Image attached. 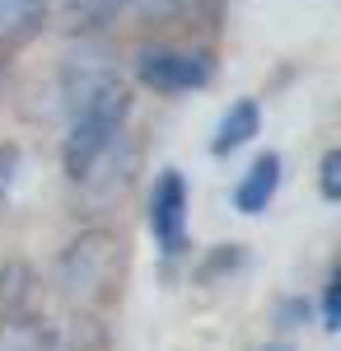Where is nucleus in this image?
I'll return each mask as SVG.
<instances>
[{
	"mask_svg": "<svg viewBox=\"0 0 341 351\" xmlns=\"http://www.w3.org/2000/svg\"><path fill=\"white\" fill-rule=\"evenodd\" d=\"M136 75L140 84H150L159 94H187V89H206L215 75V61L206 52H192V47H145L136 56Z\"/></svg>",
	"mask_w": 341,
	"mask_h": 351,
	"instance_id": "obj_3",
	"label": "nucleus"
},
{
	"mask_svg": "<svg viewBox=\"0 0 341 351\" xmlns=\"http://www.w3.org/2000/svg\"><path fill=\"white\" fill-rule=\"evenodd\" d=\"M276 188H281V155H276V150H266V155H257V160H253V169L238 178L234 206L243 211V216H257V211H266V206H271Z\"/></svg>",
	"mask_w": 341,
	"mask_h": 351,
	"instance_id": "obj_5",
	"label": "nucleus"
},
{
	"mask_svg": "<svg viewBox=\"0 0 341 351\" xmlns=\"http://www.w3.org/2000/svg\"><path fill=\"white\" fill-rule=\"evenodd\" d=\"M262 351H290V347H281V342H276V347H262Z\"/></svg>",
	"mask_w": 341,
	"mask_h": 351,
	"instance_id": "obj_15",
	"label": "nucleus"
},
{
	"mask_svg": "<svg viewBox=\"0 0 341 351\" xmlns=\"http://www.w3.org/2000/svg\"><path fill=\"white\" fill-rule=\"evenodd\" d=\"M14 178H19V145H0V206L10 202Z\"/></svg>",
	"mask_w": 341,
	"mask_h": 351,
	"instance_id": "obj_12",
	"label": "nucleus"
},
{
	"mask_svg": "<svg viewBox=\"0 0 341 351\" xmlns=\"http://www.w3.org/2000/svg\"><path fill=\"white\" fill-rule=\"evenodd\" d=\"M61 84H66V104H71V132L61 145V164H66L71 183L89 188L122 141V127L131 117V94L99 47H79L66 61Z\"/></svg>",
	"mask_w": 341,
	"mask_h": 351,
	"instance_id": "obj_1",
	"label": "nucleus"
},
{
	"mask_svg": "<svg viewBox=\"0 0 341 351\" xmlns=\"http://www.w3.org/2000/svg\"><path fill=\"white\" fill-rule=\"evenodd\" d=\"M127 5H136L145 19H168V14H178L187 0H127Z\"/></svg>",
	"mask_w": 341,
	"mask_h": 351,
	"instance_id": "obj_13",
	"label": "nucleus"
},
{
	"mask_svg": "<svg viewBox=\"0 0 341 351\" xmlns=\"http://www.w3.org/2000/svg\"><path fill=\"white\" fill-rule=\"evenodd\" d=\"M318 192L323 202H341V150H327L318 164Z\"/></svg>",
	"mask_w": 341,
	"mask_h": 351,
	"instance_id": "obj_10",
	"label": "nucleus"
},
{
	"mask_svg": "<svg viewBox=\"0 0 341 351\" xmlns=\"http://www.w3.org/2000/svg\"><path fill=\"white\" fill-rule=\"evenodd\" d=\"M0 351H56V328L38 314L5 319L0 324Z\"/></svg>",
	"mask_w": 341,
	"mask_h": 351,
	"instance_id": "obj_9",
	"label": "nucleus"
},
{
	"mask_svg": "<svg viewBox=\"0 0 341 351\" xmlns=\"http://www.w3.org/2000/svg\"><path fill=\"white\" fill-rule=\"evenodd\" d=\"M127 239L112 230H84L56 258V291L71 309H108L122 295Z\"/></svg>",
	"mask_w": 341,
	"mask_h": 351,
	"instance_id": "obj_2",
	"label": "nucleus"
},
{
	"mask_svg": "<svg viewBox=\"0 0 341 351\" xmlns=\"http://www.w3.org/2000/svg\"><path fill=\"white\" fill-rule=\"evenodd\" d=\"M323 328L327 332L341 328V271L337 267L327 271V281H323Z\"/></svg>",
	"mask_w": 341,
	"mask_h": 351,
	"instance_id": "obj_11",
	"label": "nucleus"
},
{
	"mask_svg": "<svg viewBox=\"0 0 341 351\" xmlns=\"http://www.w3.org/2000/svg\"><path fill=\"white\" fill-rule=\"evenodd\" d=\"M0 89H5V56H0Z\"/></svg>",
	"mask_w": 341,
	"mask_h": 351,
	"instance_id": "obj_14",
	"label": "nucleus"
},
{
	"mask_svg": "<svg viewBox=\"0 0 341 351\" xmlns=\"http://www.w3.org/2000/svg\"><path fill=\"white\" fill-rule=\"evenodd\" d=\"M56 0H0V52L24 47L38 28L47 24Z\"/></svg>",
	"mask_w": 341,
	"mask_h": 351,
	"instance_id": "obj_6",
	"label": "nucleus"
},
{
	"mask_svg": "<svg viewBox=\"0 0 341 351\" xmlns=\"http://www.w3.org/2000/svg\"><path fill=\"white\" fill-rule=\"evenodd\" d=\"M150 234L164 258H178L187 248V183L178 169H164L150 192Z\"/></svg>",
	"mask_w": 341,
	"mask_h": 351,
	"instance_id": "obj_4",
	"label": "nucleus"
},
{
	"mask_svg": "<svg viewBox=\"0 0 341 351\" xmlns=\"http://www.w3.org/2000/svg\"><path fill=\"white\" fill-rule=\"evenodd\" d=\"M33 300H38V271L28 263H5L0 267V324L33 314Z\"/></svg>",
	"mask_w": 341,
	"mask_h": 351,
	"instance_id": "obj_7",
	"label": "nucleus"
},
{
	"mask_svg": "<svg viewBox=\"0 0 341 351\" xmlns=\"http://www.w3.org/2000/svg\"><path fill=\"white\" fill-rule=\"evenodd\" d=\"M257 127H262V108H257L253 99H238L234 108L220 117L210 150H215V155H234V150H243V145L257 136Z\"/></svg>",
	"mask_w": 341,
	"mask_h": 351,
	"instance_id": "obj_8",
	"label": "nucleus"
}]
</instances>
